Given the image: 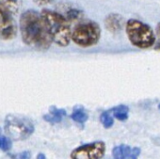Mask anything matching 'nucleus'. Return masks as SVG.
Instances as JSON below:
<instances>
[{
	"label": "nucleus",
	"mask_w": 160,
	"mask_h": 159,
	"mask_svg": "<svg viewBox=\"0 0 160 159\" xmlns=\"http://www.w3.org/2000/svg\"><path fill=\"white\" fill-rule=\"evenodd\" d=\"M19 30L23 42L37 50H48L53 43L40 12L35 10H27L20 15Z\"/></svg>",
	"instance_id": "obj_1"
},
{
	"label": "nucleus",
	"mask_w": 160,
	"mask_h": 159,
	"mask_svg": "<svg viewBox=\"0 0 160 159\" xmlns=\"http://www.w3.org/2000/svg\"><path fill=\"white\" fill-rule=\"evenodd\" d=\"M40 14L52 42L60 47L68 46L71 42L72 28L63 14L50 9H42Z\"/></svg>",
	"instance_id": "obj_2"
},
{
	"label": "nucleus",
	"mask_w": 160,
	"mask_h": 159,
	"mask_svg": "<svg viewBox=\"0 0 160 159\" xmlns=\"http://www.w3.org/2000/svg\"><path fill=\"white\" fill-rule=\"evenodd\" d=\"M125 31L130 42L138 48H149L154 44L155 34L152 27L139 20L129 19L125 23Z\"/></svg>",
	"instance_id": "obj_3"
},
{
	"label": "nucleus",
	"mask_w": 160,
	"mask_h": 159,
	"mask_svg": "<svg viewBox=\"0 0 160 159\" xmlns=\"http://www.w3.org/2000/svg\"><path fill=\"white\" fill-rule=\"evenodd\" d=\"M100 39L101 27L99 24L94 21L80 22L72 30L71 42L83 48L97 44Z\"/></svg>",
	"instance_id": "obj_4"
},
{
	"label": "nucleus",
	"mask_w": 160,
	"mask_h": 159,
	"mask_svg": "<svg viewBox=\"0 0 160 159\" xmlns=\"http://www.w3.org/2000/svg\"><path fill=\"white\" fill-rule=\"evenodd\" d=\"M33 124L26 118L8 115L5 120V132L12 139H26L33 133Z\"/></svg>",
	"instance_id": "obj_5"
},
{
	"label": "nucleus",
	"mask_w": 160,
	"mask_h": 159,
	"mask_svg": "<svg viewBox=\"0 0 160 159\" xmlns=\"http://www.w3.org/2000/svg\"><path fill=\"white\" fill-rule=\"evenodd\" d=\"M17 25L13 13L0 3V40L12 41L17 35Z\"/></svg>",
	"instance_id": "obj_6"
},
{
	"label": "nucleus",
	"mask_w": 160,
	"mask_h": 159,
	"mask_svg": "<svg viewBox=\"0 0 160 159\" xmlns=\"http://www.w3.org/2000/svg\"><path fill=\"white\" fill-rule=\"evenodd\" d=\"M106 152V145L102 141H96L80 146L71 153L72 159H101Z\"/></svg>",
	"instance_id": "obj_7"
},
{
	"label": "nucleus",
	"mask_w": 160,
	"mask_h": 159,
	"mask_svg": "<svg viewBox=\"0 0 160 159\" xmlns=\"http://www.w3.org/2000/svg\"><path fill=\"white\" fill-rule=\"evenodd\" d=\"M124 26L125 23L123 17L118 13H110L105 19V27L109 32L113 34L120 32Z\"/></svg>",
	"instance_id": "obj_8"
},
{
	"label": "nucleus",
	"mask_w": 160,
	"mask_h": 159,
	"mask_svg": "<svg viewBox=\"0 0 160 159\" xmlns=\"http://www.w3.org/2000/svg\"><path fill=\"white\" fill-rule=\"evenodd\" d=\"M122 146V159H138V155L140 154L139 148H130L126 145Z\"/></svg>",
	"instance_id": "obj_9"
},
{
	"label": "nucleus",
	"mask_w": 160,
	"mask_h": 159,
	"mask_svg": "<svg viewBox=\"0 0 160 159\" xmlns=\"http://www.w3.org/2000/svg\"><path fill=\"white\" fill-rule=\"evenodd\" d=\"M63 16L68 20L69 23L71 22H79L84 17V13L81 10L76 8H71L68 11H66V13L63 14Z\"/></svg>",
	"instance_id": "obj_10"
},
{
	"label": "nucleus",
	"mask_w": 160,
	"mask_h": 159,
	"mask_svg": "<svg viewBox=\"0 0 160 159\" xmlns=\"http://www.w3.org/2000/svg\"><path fill=\"white\" fill-rule=\"evenodd\" d=\"M128 110L129 109L126 106H119L109 111L110 113H112L111 115L119 121H125L128 118Z\"/></svg>",
	"instance_id": "obj_11"
},
{
	"label": "nucleus",
	"mask_w": 160,
	"mask_h": 159,
	"mask_svg": "<svg viewBox=\"0 0 160 159\" xmlns=\"http://www.w3.org/2000/svg\"><path fill=\"white\" fill-rule=\"evenodd\" d=\"M71 118H72L74 122H76L84 123L85 122H87L89 116H88V114H87L82 108H77V109L75 108L74 111H73V113L72 114Z\"/></svg>",
	"instance_id": "obj_12"
},
{
	"label": "nucleus",
	"mask_w": 160,
	"mask_h": 159,
	"mask_svg": "<svg viewBox=\"0 0 160 159\" xmlns=\"http://www.w3.org/2000/svg\"><path fill=\"white\" fill-rule=\"evenodd\" d=\"M100 119H101V122L103 123L105 128H110L114 123V119H113V116L111 115L110 111L102 113Z\"/></svg>",
	"instance_id": "obj_13"
},
{
	"label": "nucleus",
	"mask_w": 160,
	"mask_h": 159,
	"mask_svg": "<svg viewBox=\"0 0 160 159\" xmlns=\"http://www.w3.org/2000/svg\"><path fill=\"white\" fill-rule=\"evenodd\" d=\"M0 3L6 6L13 14L19 10V0H0Z\"/></svg>",
	"instance_id": "obj_14"
},
{
	"label": "nucleus",
	"mask_w": 160,
	"mask_h": 159,
	"mask_svg": "<svg viewBox=\"0 0 160 159\" xmlns=\"http://www.w3.org/2000/svg\"><path fill=\"white\" fill-rule=\"evenodd\" d=\"M12 148V140L8 137H0V150H2L4 152L10 151Z\"/></svg>",
	"instance_id": "obj_15"
},
{
	"label": "nucleus",
	"mask_w": 160,
	"mask_h": 159,
	"mask_svg": "<svg viewBox=\"0 0 160 159\" xmlns=\"http://www.w3.org/2000/svg\"><path fill=\"white\" fill-rule=\"evenodd\" d=\"M50 114L52 115H55L57 117H59V118H63L65 115H66V111L64 109H58L57 107H50Z\"/></svg>",
	"instance_id": "obj_16"
},
{
	"label": "nucleus",
	"mask_w": 160,
	"mask_h": 159,
	"mask_svg": "<svg viewBox=\"0 0 160 159\" xmlns=\"http://www.w3.org/2000/svg\"><path fill=\"white\" fill-rule=\"evenodd\" d=\"M155 42H154V48L156 50H160V23L156 27V32H155Z\"/></svg>",
	"instance_id": "obj_17"
},
{
	"label": "nucleus",
	"mask_w": 160,
	"mask_h": 159,
	"mask_svg": "<svg viewBox=\"0 0 160 159\" xmlns=\"http://www.w3.org/2000/svg\"><path fill=\"white\" fill-rule=\"evenodd\" d=\"M112 155L114 159H122V146H117L112 151Z\"/></svg>",
	"instance_id": "obj_18"
},
{
	"label": "nucleus",
	"mask_w": 160,
	"mask_h": 159,
	"mask_svg": "<svg viewBox=\"0 0 160 159\" xmlns=\"http://www.w3.org/2000/svg\"><path fill=\"white\" fill-rule=\"evenodd\" d=\"M32 1L38 6H46L51 4L54 0H32Z\"/></svg>",
	"instance_id": "obj_19"
},
{
	"label": "nucleus",
	"mask_w": 160,
	"mask_h": 159,
	"mask_svg": "<svg viewBox=\"0 0 160 159\" xmlns=\"http://www.w3.org/2000/svg\"><path fill=\"white\" fill-rule=\"evenodd\" d=\"M18 157H19V159H30L31 155H30L29 152L26 151V152H23L22 153H20L18 155Z\"/></svg>",
	"instance_id": "obj_20"
},
{
	"label": "nucleus",
	"mask_w": 160,
	"mask_h": 159,
	"mask_svg": "<svg viewBox=\"0 0 160 159\" xmlns=\"http://www.w3.org/2000/svg\"><path fill=\"white\" fill-rule=\"evenodd\" d=\"M37 159H46V158H45V155L43 153H39L37 156Z\"/></svg>",
	"instance_id": "obj_21"
}]
</instances>
